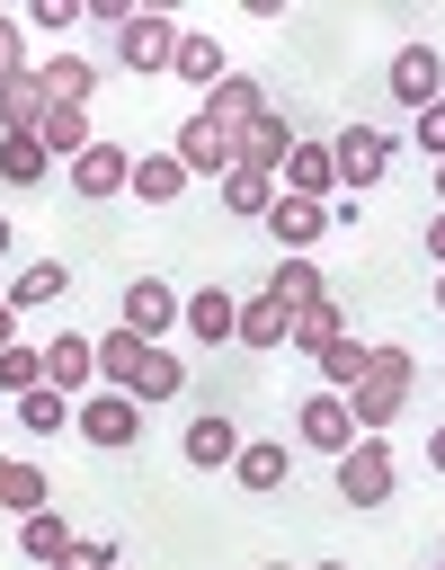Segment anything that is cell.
Listing matches in <instances>:
<instances>
[{
  "instance_id": "cell-1",
  "label": "cell",
  "mask_w": 445,
  "mask_h": 570,
  "mask_svg": "<svg viewBox=\"0 0 445 570\" xmlns=\"http://www.w3.org/2000/svg\"><path fill=\"white\" fill-rule=\"evenodd\" d=\"M98 392H125V401H178L187 392V365L169 356V347H142L134 330H107L98 338Z\"/></svg>"
},
{
  "instance_id": "cell-2",
  "label": "cell",
  "mask_w": 445,
  "mask_h": 570,
  "mask_svg": "<svg viewBox=\"0 0 445 570\" xmlns=\"http://www.w3.org/2000/svg\"><path fill=\"white\" fill-rule=\"evenodd\" d=\"M400 401H409V347H400V338H383V347L365 356V383L347 392V419H356V436H383V428L400 419Z\"/></svg>"
},
{
  "instance_id": "cell-3",
  "label": "cell",
  "mask_w": 445,
  "mask_h": 570,
  "mask_svg": "<svg viewBox=\"0 0 445 570\" xmlns=\"http://www.w3.org/2000/svg\"><path fill=\"white\" fill-rule=\"evenodd\" d=\"M169 53H178V18H169V9H142V0H134V18L116 27V62L151 80V71H169Z\"/></svg>"
},
{
  "instance_id": "cell-4",
  "label": "cell",
  "mask_w": 445,
  "mask_h": 570,
  "mask_svg": "<svg viewBox=\"0 0 445 570\" xmlns=\"http://www.w3.org/2000/svg\"><path fill=\"white\" fill-rule=\"evenodd\" d=\"M169 151H178V169H187V178H222V169H240V134H231V125H214L205 107L178 125V142H169Z\"/></svg>"
},
{
  "instance_id": "cell-5",
  "label": "cell",
  "mask_w": 445,
  "mask_h": 570,
  "mask_svg": "<svg viewBox=\"0 0 445 570\" xmlns=\"http://www.w3.org/2000/svg\"><path fill=\"white\" fill-rule=\"evenodd\" d=\"M329 169H338V196H365V187L392 169V134H383V125H347V134L329 142Z\"/></svg>"
},
{
  "instance_id": "cell-6",
  "label": "cell",
  "mask_w": 445,
  "mask_h": 570,
  "mask_svg": "<svg viewBox=\"0 0 445 570\" xmlns=\"http://www.w3.org/2000/svg\"><path fill=\"white\" fill-rule=\"evenodd\" d=\"M71 428H80L98 454H125V445L142 436V401H125V392H89V401H71Z\"/></svg>"
},
{
  "instance_id": "cell-7",
  "label": "cell",
  "mask_w": 445,
  "mask_h": 570,
  "mask_svg": "<svg viewBox=\"0 0 445 570\" xmlns=\"http://www.w3.org/2000/svg\"><path fill=\"white\" fill-rule=\"evenodd\" d=\"M392 481H400V472H392V445H383V436H356V445L338 454V499H347V508H383Z\"/></svg>"
},
{
  "instance_id": "cell-8",
  "label": "cell",
  "mask_w": 445,
  "mask_h": 570,
  "mask_svg": "<svg viewBox=\"0 0 445 570\" xmlns=\"http://www.w3.org/2000/svg\"><path fill=\"white\" fill-rule=\"evenodd\" d=\"M383 89H392L409 116H418V107H436V98H445V53H436V45H400V53H392V71H383Z\"/></svg>"
},
{
  "instance_id": "cell-9",
  "label": "cell",
  "mask_w": 445,
  "mask_h": 570,
  "mask_svg": "<svg viewBox=\"0 0 445 570\" xmlns=\"http://www.w3.org/2000/svg\"><path fill=\"white\" fill-rule=\"evenodd\" d=\"M134 187V151L125 142H89L80 160H71V196L80 205H107V196H125Z\"/></svg>"
},
{
  "instance_id": "cell-10",
  "label": "cell",
  "mask_w": 445,
  "mask_h": 570,
  "mask_svg": "<svg viewBox=\"0 0 445 570\" xmlns=\"http://www.w3.org/2000/svg\"><path fill=\"white\" fill-rule=\"evenodd\" d=\"M258 223L276 232V249H285V258H312V240L329 232V205H312V196H285V187H276V205H267Z\"/></svg>"
},
{
  "instance_id": "cell-11",
  "label": "cell",
  "mask_w": 445,
  "mask_h": 570,
  "mask_svg": "<svg viewBox=\"0 0 445 570\" xmlns=\"http://www.w3.org/2000/svg\"><path fill=\"white\" fill-rule=\"evenodd\" d=\"M44 383H53L62 401H89V392H98V338L62 330V338L44 347Z\"/></svg>"
},
{
  "instance_id": "cell-12",
  "label": "cell",
  "mask_w": 445,
  "mask_h": 570,
  "mask_svg": "<svg viewBox=\"0 0 445 570\" xmlns=\"http://www.w3.org/2000/svg\"><path fill=\"white\" fill-rule=\"evenodd\" d=\"M294 436H303L312 454H329V463H338V454L356 445V419H347V401H338V392H312V401L294 410Z\"/></svg>"
},
{
  "instance_id": "cell-13",
  "label": "cell",
  "mask_w": 445,
  "mask_h": 570,
  "mask_svg": "<svg viewBox=\"0 0 445 570\" xmlns=\"http://www.w3.org/2000/svg\"><path fill=\"white\" fill-rule=\"evenodd\" d=\"M169 321H178V294H169L160 276H134V285H125V321H116V330H134L142 347H160V330H169Z\"/></svg>"
},
{
  "instance_id": "cell-14",
  "label": "cell",
  "mask_w": 445,
  "mask_h": 570,
  "mask_svg": "<svg viewBox=\"0 0 445 570\" xmlns=\"http://www.w3.org/2000/svg\"><path fill=\"white\" fill-rule=\"evenodd\" d=\"M294 142H303V134H294V116H276V107H267V116H249V125H240V169H267V178H276Z\"/></svg>"
},
{
  "instance_id": "cell-15",
  "label": "cell",
  "mask_w": 445,
  "mask_h": 570,
  "mask_svg": "<svg viewBox=\"0 0 445 570\" xmlns=\"http://www.w3.org/2000/svg\"><path fill=\"white\" fill-rule=\"evenodd\" d=\"M178 454H187L196 472H222V463L240 454V428H231L222 410H196V419H187V436H178Z\"/></svg>"
},
{
  "instance_id": "cell-16",
  "label": "cell",
  "mask_w": 445,
  "mask_h": 570,
  "mask_svg": "<svg viewBox=\"0 0 445 570\" xmlns=\"http://www.w3.org/2000/svg\"><path fill=\"white\" fill-rule=\"evenodd\" d=\"M276 178H285V196H312V205H329V196H338V169H329V142H294Z\"/></svg>"
},
{
  "instance_id": "cell-17",
  "label": "cell",
  "mask_w": 445,
  "mask_h": 570,
  "mask_svg": "<svg viewBox=\"0 0 445 570\" xmlns=\"http://www.w3.org/2000/svg\"><path fill=\"white\" fill-rule=\"evenodd\" d=\"M36 89H44V107H89L98 98V71L80 53H53V62H36Z\"/></svg>"
},
{
  "instance_id": "cell-18",
  "label": "cell",
  "mask_w": 445,
  "mask_h": 570,
  "mask_svg": "<svg viewBox=\"0 0 445 570\" xmlns=\"http://www.w3.org/2000/svg\"><path fill=\"white\" fill-rule=\"evenodd\" d=\"M285 472H294V454L276 436H240V454H231V481L240 490H285Z\"/></svg>"
},
{
  "instance_id": "cell-19",
  "label": "cell",
  "mask_w": 445,
  "mask_h": 570,
  "mask_svg": "<svg viewBox=\"0 0 445 570\" xmlns=\"http://www.w3.org/2000/svg\"><path fill=\"white\" fill-rule=\"evenodd\" d=\"M365 356H374V347H365L356 330H338V338H329V347L312 356V365H320V392H338V401H347V392L365 383Z\"/></svg>"
},
{
  "instance_id": "cell-20",
  "label": "cell",
  "mask_w": 445,
  "mask_h": 570,
  "mask_svg": "<svg viewBox=\"0 0 445 570\" xmlns=\"http://www.w3.org/2000/svg\"><path fill=\"white\" fill-rule=\"evenodd\" d=\"M0 508H9V517H36V508H53V481H44L27 454H0Z\"/></svg>"
},
{
  "instance_id": "cell-21",
  "label": "cell",
  "mask_w": 445,
  "mask_h": 570,
  "mask_svg": "<svg viewBox=\"0 0 445 570\" xmlns=\"http://www.w3.org/2000/svg\"><path fill=\"white\" fill-rule=\"evenodd\" d=\"M205 116H214V125H231V134H240V125H249V116H267V89H258V80H231V71H222V80H214V89H205Z\"/></svg>"
},
{
  "instance_id": "cell-22",
  "label": "cell",
  "mask_w": 445,
  "mask_h": 570,
  "mask_svg": "<svg viewBox=\"0 0 445 570\" xmlns=\"http://www.w3.org/2000/svg\"><path fill=\"white\" fill-rule=\"evenodd\" d=\"M36 142H44V160H80V151L98 142V134H89V107H44Z\"/></svg>"
},
{
  "instance_id": "cell-23",
  "label": "cell",
  "mask_w": 445,
  "mask_h": 570,
  "mask_svg": "<svg viewBox=\"0 0 445 570\" xmlns=\"http://www.w3.org/2000/svg\"><path fill=\"white\" fill-rule=\"evenodd\" d=\"M285 330H294V312H285L276 294H249V303H240V321H231V338H240V347H285Z\"/></svg>"
},
{
  "instance_id": "cell-24",
  "label": "cell",
  "mask_w": 445,
  "mask_h": 570,
  "mask_svg": "<svg viewBox=\"0 0 445 570\" xmlns=\"http://www.w3.org/2000/svg\"><path fill=\"white\" fill-rule=\"evenodd\" d=\"M18 552L53 570V561L71 552V517H62V508H36V517H18Z\"/></svg>"
},
{
  "instance_id": "cell-25",
  "label": "cell",
  "mask_w": 445,
  "mask_h": 570,
  "mask_svg": "<svg viewBox=\"0 0 445 570\" xmlns=\"http://www.w3.org/2000/svg\"><path fill=\"white\" fill-rule=\"evenodd\" d=\"M44 125V89L36 71H0V134H36Z\"/></svg>"
},
{
  "instance_id": "cell-26",
  "label": "cell",
  "mask_w": 445,
  "mask_h": 570,
  "mask_svg": "<svg viewBox=\"0 0 445 570\" xmlns=\"http://www.w3.org/2000/svg\"><path fill=\"white\" fill-rule=\"evenodd\" d=\"M62 294H71V267H62V258L18 267V285H9V303H18V312H44V303H62Z\"/></svg>"
},
{
  "instance_id": "cell-27",
  "label": "cell",
  "mask_w": 445,
  "mask_h": 570,
  "mask_svg": "<svg viewBox=\"0 0 445 570\" xmlns=\"http://www.w3.org/2000/svg\"><path fill=\"white\" fill-rule=\"evenodd\" d=\"M178 321H187V330H196L205 347H222V338H231V321H240V303L205 285V294H187V303H178Z\"/></svg>"
},
{
  "instance_id": "cell-28",
  "label": "cell",
  "mask_w": 445,
  "mask_h": 570,
  "mask_svg": "<svg viewBox=\"0 0 445 570\" xmlns=\"http://www.w3.org/2000/svg\"><path fill=\"white\" fill-rule=\"evenodd\" d=\"M347 330V312H338V294H320V303H303L294 312V330H285V347H303V356H320L329 338Z\"/></svg>"
},
{
  "instance_id": "cell-29",
  "label": "cell",
  "mask_w": 445,
  "mask_h": 570,
  "mask_svg": "<svg viewBox=\"0 0 445 570\" xmlns=\"http://www.w3.org/2000/svg\"><path fill=\"white\" fill-rule=\"evenodd\" d=\"M178 187H187L178 151H134V196H142V205H169Z\"/></svg>"
},
{
  "instance_id": "cell-30",
  "label": "cell",
  "mask_w": 445,
  "mask_h": 570,
  "mask_svg": "<svg viewBox=\"0 0 445 570\" xmlns=\"http://www.w3.org/2000/svg\"><path fill=\"white\" fill-rule=\"evenodd\" d=\"M169 71H178V80H196V89H214V80H222V45L178 27V53H169Z\"/></svg>"
},
{
  "instance_id": "cell-31",
  "label": "cell",
  "mask_w": 445,
  "mask_h": 570,
  "mask_svg": "<svg viewBox=\"0 0 445 570\" xmlns=\"http://www.w3.org/2000/svg\"><path fill=\"white\" fill-rule=\"evenodd\" d=\"M214 187H222V205H231V214H249V223L276 205V178H267V169H222Z\"/></svg>"
},
{
  "instance_id": "cell-32",
  "label": "cell",
  "mask_w": 445,
  "mask_h": 570,
  "mask_svg": "<svg viewBox=\"0 0 445 570\" xmlns=\"http://www.w3.org/2000/svg\"><path fill=\"white\" fill-rule=\"evenodd\" d=\"M267 294H276L285 312H303V303H320L329 285H320V267H312V258H276V276H267Z\"/></svg>"
},
{
  "instance_id": "cell-33",
  "label": "cell",
  "mask_w": 445,
  "mask_h": 570,
  "mask_svg": "<svg viewBox=\"0 0 445 570\" xmlns=\"http://www.w3.org/2000/svg\"><path fill=\"white\" fill-rule=\"evenodd\" d=\"M44 169H53V160H44L36 134H0V178H9V187H36Z\"/></svg>"
},
{
  "instance_id": "cell-34",
  "label": "cell",
  "mask_w": 445,
  "mask_h": 570,
  "mask_svg": "<svg viewBox=\"0 0 445 570\" xmlns=\"http://www.w3.org/2000/svg\"><path fill=\"white\" fill-rule=\"evenodd\" d=\"M36 383H44V347H27V338H9V347H0V392H9V401H27Z\"/></svg>"
},
{
  "instance_id": "cell-35",
  "label": "cell",
  "mask_w": 445,
  "mask_h": 570,
  "mask_svg": "<svg viewBox=\"0 0 445 570\" xmlns=\"http://www.w3.org/2000/svg\"><path fill=\"white\" fill-rule=\"evenodd\" d=\"M18 419H27V428H36V436H53V428H71V401H62V392H53V383H36V392H27V401H18Z\"/></svg>"
},
{
  "instance_id": "cell-36",
  "label": "cell",
  "mask_w": 445,
  "mask_h": 570,
  "mask_svg": "<svg viewBox=\"0 0 445 570\" xmlns=\"http://www.w3.org/2000/svg\"><path fill=\"white\" fill-rule=\"evenodd\" d=\"M409 142H418L427 160H445V98H436V107H418V125H409Z\"/></svg>"
},
{
  "instance_id": "cell-37",
  "label": "cell",
  "mask_w": 445,
  "mask_h": 570,
  "mask_svg": "<svg viewBox=\"0 0 445 570\" xmlns=\"http://www.w3.org/2000/svg\"><path fill=\"white\" fill-rule=\"evenodd\" d=\"M53 570H116V543H71Z\"/></svg>"
},
{
  "instance_id": "cell-38",
  "label": "cell",
  "mask_w": 445,
  "mask_h": 570,
  "mask_svg": "<svg viewBox=\"0 0 445 570\" xmlns=\"http://www.w3.org/2000/svg\"><path fill=\"white\" fill-rule=\"evenodd\" d=\"M27 18H36V27H53V36H62V27H71V18H80V0H27Z\"/></svg>"
},
{
  "instance_id": "cell-39",
  "label": "cell",
  "mask_w": 445,
  "mask_h": 570,
  "mask_svg": "<svg viewBox=\"0 0 445 570\" xmlns=\"http://www.w3.org/2000/svg\"><path fill=\"white\" fill-rule=\"evenodd\" d=\"M18 53H27V36H18V18H0V71H27Z\"/></svg>"
},
{
  "instance_id": "cell-40",
  "label": "cell",
  "mask_w": 445,
  "mask_h": 570,
  "mask_svg": "<svg viewBox=\"0 0 445 570\" xmlns=\"http://www.w3.org/2000/svg\"><path fill=\"white\" fill-rule=\"evenodd\" d=\"M427 258L445 267V205H436V223H427Z\"/></svg>"
},
{
  "instance_id": "cell-41",
  "label": "cell",
  "mask_w": 445,
  "mask_h": 570,
  "mask_svg": "<svg viewBox=\"0 0 445 570\" xmlns=\"http://www.w3.org/2000/svg\"><path fill=\"white\" fill-rule=\"evenodd\" d=\"M9 338H18V303L0 294V347H9Z\"/></svg>"
},
{
  "instance_id": "cell-42",
  "label": "cell",
  "mask_w": 445,
  "mask_h": 570,
  "mask_svg": "<svg viewBox=\"0 0 445 570\" xmlns=\"http://www.w3.org/2000/svg\"><path fill=\"white\" fill-rule=\"evenodd\" d=\"M427 463H436V472H445V428H436V436H427Z\"/></svg>"
},
{
  "instance_id": "cell-43",
  "label": "cell",
  "mask_w": 445,
  "mask_h": 570,
  "mask_svg": "<svg viewBox=\"0 0 445 570\" xmlns=\"http://www.w3.org/2000/svg\"><path fill=\"white\" fill-rule=\"evenodd\" d=\"M9 240H18V223H9V214H0V258H9Z\"/></svg>"
},
{
  "instance_id": "cell-44",
  "label": "cell",
  "mask_w": 445,
  "mask_h": 570,
  "mask_svg": "<svg viewBox=\"0 0 445 570\" xmlns=\"http://www.w3.org/2000/svg\"><path fill=\"white\" fill-rule=\"evenodd\" d=\"M436 205H445V160H436Z\"/></svg>"
},
{
  "instance_id": "cell-45",
  "label": "cell",
  "mask_w": 445,
  "mask_h": 570,
  "mask_svg": "<svg viewBox=\"0 0 445 570\" xmlns=\"http://www.w3.org/2000/svg\"><path fill=\"white\" fill-rule=\"evenodd\" d=\"M312 570H347V561H312Z\"/></svg>"
},
{
  "instance_id": "cell-46",
  "label": "cell",
  "mask_w": 445,
  "mask_h": 570,
  "mask_svg": "<svg viewBox=\"0 0 445 570\" xmlns=\"http://www.w3.org/2000/svg\"><path fill=\"white\" fill-rule=\"evenodd\" d=\"M436 303H445V267H436Z\"/></svg>"
}]
</instances>
